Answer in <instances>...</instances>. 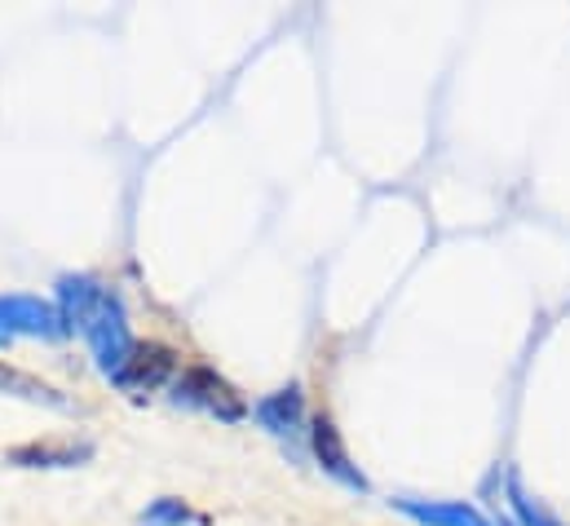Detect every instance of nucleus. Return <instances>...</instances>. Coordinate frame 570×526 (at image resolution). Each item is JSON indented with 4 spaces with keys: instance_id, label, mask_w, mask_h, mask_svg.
Here are the masks:
<instances>
[{
    "instance_id": "f8f14e48",
    "label": "nucleus",
    "mask_w": 570,
    "mask_h": 526,
    "mask_svg": "<svg viewBox=\"0 0 570 526\" xmlns=\"http://www.w3.org/2000/svg\"><path fill=\"white\" fill-rule=\"evenodd\" d=\"M491 526H513V523H504V518H495V523H491Z\"/></svg>"
},
{
    "instance_id": "20e7f679",
    "label": "nucleus",
    "mask_w": 570,
    "mask_h": 526,
    "mask_svg": "<svg viewBox=\"0 0 570 526\" xmlns=\"http://www.w3.org/2000/svg\"><path fill=\"white\" fill-rule=\"evenodd\" d=\"M177 363H181V359H177L168 345H159V341H138L134 354L125 359V368H120L111 381H116V390H125L129 398H146V394H155V390H164V386H173V381L181 377Z\"/></svg>"
},
{
    "instance_id": "7ed1b4c3",
    "label": "nucleus",
    "mask_w": 570,
    "mask_h": 526,
    "mask_svg": "<svg viewBox=\"0 0 570 526\" xmlns=\"http://www.w3.org/2000/svg\"><path fill=\"white\" fill-rule=\"evenodd\" d=\"M168 394L177 407H195V411H208V416H217V420H226V425H239L253 407L244 402V394L222 377V372H213V368H204V363H195V368H181V377L168 386Z\"/></svg>"
},
{
    "instance_id": "f03ea898",
    "label": "nucleus",
    "mask_w": 570,
    "mask_h": 526,
    "mask_svg": "<svg viewBox=\"0 0 570 526\" xmlns=\"http://www.w3.org/2000/svg\"><path fill=\"white\" fill-rule=\"evenodd\" d=\"M67 337H71V328H67L58 301H45V296H31V292H4L0 296V350L13 345V341L58 345Z\"/></svg>"
},
{
    "instance_id": "f257e3e1",
    "label": "nucleus",
    "mask_w": 570,
    "mask_h": 526,
    "mask_svg": "<svg viewBox=\"0 0 570 526\" xmlns=\"http://www.w3.org/2000/svg\"><path fill=\"white\" fill-rule=\"evenodd\" d=\"M58 310H62L67 328L85 337L98 372L116 377L138 345L134 328H129L125 296L116 288H107L98 274H62L58 279Z\"/></svg>"
},
{
    "instance_id": "9d476101",
    "label": "nucleus",
    "mask_w": 570,
    "mask_h": 526,
    "mask_svg": "<svg viewBox=\"0 0 570 526\" xmlns=\"http://www.w3.org/2000/svg\"><path fill=\"white\" fill-rule=\"evenodd\" d=\"M138 526H208V518L195 514L177 496H159V500H150L142 514H138Z\"/></svg>"
},
{
    "instance_id": "1a4fd4ad",
    "label": "nucleus",
    "mask_w": 570,
    "mask_h": 526,
    "mask_svg": "<svg viewBox=\"0 0 570 526\" xmlns=\"http://www.w3.org/2000/svg\"><path fill=\"white\" fill-rule=\"evenodd\" d=\"M0 398H18V402H31V407H49V411H76V402L62 394L58 386L22 372V368H9L0 359Z\"/></svg>"
},
{
    "instance_id": "423d86ee",
    "label": "nucleus",
    "mask_w": 570,
    "mask_h": 526,
    "mask_svg": "<svg viewBox=\"0 0 570 526\" xmlns=\"http://www.w3.org/2000/svg\"><path fill=\"white\" fill-rule=\"evenodd\" d=\"M253 416H257V425H262L266 434L287 438V442H296L301 434H309V416H305V394H301V386H284V390L266 394L253 407Z\"/></svg>"
},
{
    "instance_id": "39448f33",
    "label": "nucleus",
    "mask_w": 570,
    "mask_h": 526,
    "mask_svg": "<svg viewBox=\"0 0 570 526\" xmlns=\"http://www.w3.org/2000/svg\"><path fill=\"white\" fill-rule=\"evenodd\" d=\"M309 451H314V460H318V469L332 478V483H341L345 491H358V496H367L372 491V483H367V474L354 465V456H350V447H345V438H341V429L332 425V416H314L309 420Z\"/></svg>"
},
{
    "instance_id": "0eeeda50",
    "label": "nucleus",
    "mask_w": 570,
    "mask_h": 526,
    "mask_svg": "<svg viewBox=\"0 0 570 526\" xmlns=\"http://www.w3.org/2000/svg\"><path fill=\"white\" fill-rule=\"evenodd\" d=\"M403 518H412L416 526H491L482 518L478 505L469 500H421V496H394L390 500Z\"/></svg>"
},
{
    "instance_id": "6e6552de",
    "label": "nucleus",
    "mask_w": 570,
    "mask_h": 526,
    "mask_svg": "<svg viewBox=\"0 0 570 526\" xmlns=\"http://www.w3.org/2000/svg\"><path fill=\"white\" fill-rule=\"evenodd\" d=\"M9 465L18 469H80L94 460V442L89 438H71V442H27V447H13L4 456Z\"/></svg>"
},
{
    "instance_id": "9b49d317",
    "label": "nucleus",
    "mask_w": 570,
    "mask_h": 526,
    "mask_svg": "<svg viewBox=\"0 0 570 526\" xmlns=\"http://www.w3.org/2000/svg\"><path fill=\"white\" fill-rule=\"evenodd\" d=\"M504 487H509V509H513L518 526H562L549 509H544V505H540V500H535V496H531V491H527V487H522V478H518V474H509V483H504Z\"/></svg>"
}]
</instances>
